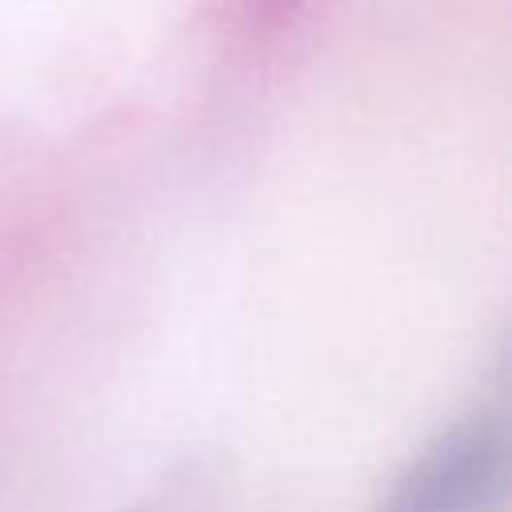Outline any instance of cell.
Returning a JSON list of instances; mask_svg holds the SVG:
<instances>
[{
    "label": "cell",
    "instance_id": "1",
    "mask_svg": "<svg viewBox=\"0 0 512 512\" xmlns=\"http://www.w3.org/2000/svg\"><path fill=\"white\" fill-rule=\"evenodd\" d=\"M504 492L508 420L500 408H472L404 464L376 512H496Z\"/></svg>",
    "mask_w": 512,
    "mask_h": 512
},
{
    "label": "cell",
    "instance_id": "2",
    "mask_svg": "<svg viewBox=\"0 0 512 512\" xmlns=\"http://www.w3.org/2000/svg\"><path fill=\"white\" fill-rule=\"evenodd\" d=\"M132 512H196V508H192L188 496H156V500H148V504H140Z\"/></svg>",
    "mask_w": 512,
    "mask_h": 512
}]
</instances>
